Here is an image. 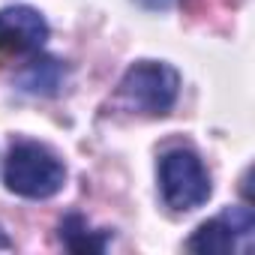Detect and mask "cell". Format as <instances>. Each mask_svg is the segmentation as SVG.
<instances>
[{"mask_svg":"<svg viewBox=\"0 0 255 255\" xmlns=\"http://www.w3.org/2000/svg\"><path fill=\"white\" fill-rule=\"evenodd\" d=\"M3 180H6L9 192L39 201V198H51V195H57L63 189L66 168L45 144L21 141L6 156Z\"/></svg>","mask_w":255,"mask_h":255,"instance_id":"6da1fadb","label":"cell"},{"mask_svg":"<svg viewBox=\"0 0 255 255\" xmlns=\"http://www.w3.org/2000/svg\"><path fill=\"white\" fill-rule=\"evenodd\" d=\"M177 93H180L177 69L168 63H156V60H141L129 66L117 90L120 102L129 111H141L150 117L168 114L171 105L177 102Z\"/></svg>","mask_w":255,"mask_h":255,"instance_id":"7a4b0ae2","label":"cell"},{"mask_svg":"<svg viewBox=\"0 0 255 255\" xmlns=\"http://www.w3.org/2000/svg\"><path fill=\"white\" fill-rule=\"evenodd\" d=\"M159 186L171 210H195L210 198V177L192 150H168L159 159Z\"/></svg>","mask_w":255,"mask_h":255,"instance_id":"3957f363","label":"cell"},{"mask_svg":"<svg viewBox=\"0 0 255 255\" xmlns=\"http://www.w3.org/2000/svg\"><path fill=\"white\" fill-rule=\"evenodd\" d=\"M255 231V216L249 207H231L222 216L204 222L195 228V234L186 240L189 252L198 255H228L237 249L240 237H252Z\"/></svg>","mask_w":255,"mask_h":255,"instance_id":"277c9868","label":"cell"},{"mask_svg":"<svg viewBox=\"0 0 255 255\" xmlns=\"http://www.w3.org/2000/svg\"><path fill=\"white\" fill-rule=\"evenodd\" d=\"M48 39V21L33 6L0 9V51L6 54H36Z\"/></svg>","mask_w":255,"mask_h":255,"instance_id":"5b68a950","label":"cell"},{"mask_svg":"<svg viewBox=\"0 0 255 255\" xmlns=\"http://www.w3.org/2000/svg\"><path fill=\"white\" fill-rule=\"evenodd\" d=\"M63 81H66V66L57 57H48V54L33 57L15 75V84L24 93H33V96H54L63 87Z\"/></svg>","mask_w":255,"mask_h":255,"instance_id":"8992f818","label":"cell"},{"mask_svg":"<svg viewBox=\"0 0 255 255\" xmlns=\"http://www.w3.org/2000/svg\"><path fill=\"white\" fill-rule=\"evenodd\" d=\"M60 240L75 255H99V252H105V246L111 240V231H90L84 216L69 213L60 222Z\"/></svg>","mask_w":255,"mask_h":255,"instance_id":"52a82bcc","label":"cell"},{"mask_svg":"<svg viewBox=\"0 0 255 255\" xmlns=\"http://www.w3.org/2000/svg\"><path fill=\"white\" fill-rule=\"evenodd\" d=\"M141 6H147V9H168L174 0H138Z\"/></svg>","mask_w":255,"mask_h":255,"instance_id":"ba28073f","label":"cell"},{"mask_svg":"<svg viewBox=\"0 0 255 255\" xmlns=\"http://www.w3.org/2000/svg\"><path fill=\"white\" fill-rule=\"evenodd\" d=\"M9 246H12V240L6 237V231H3V228H0V249H9Z\"/></svg>","mask_w":255,"mask_h":255,"instance_id":"9c48e42d","label":"cell"}]
</instances>
